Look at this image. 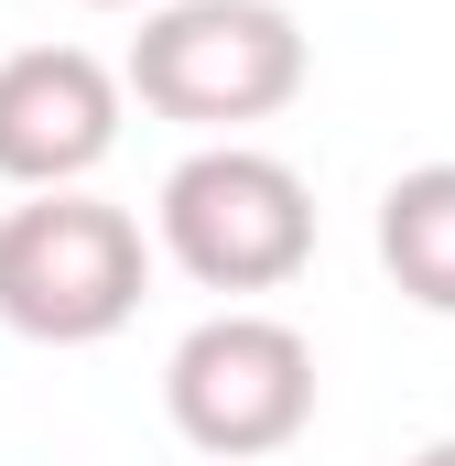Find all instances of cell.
<instances>
[{
    "instance_id": "cell-1",
    "label": "cell",
    "mask_w": 455,
    "mask_h": 466,
    "mask_svg": "<svg viewBox=\"0 0 455 466\" xmlns=\"http://www.w3.org/2000/svg\"><path fill=\"white\" fill-rule=\"evenodd\" d=\"M130 98L207 141H238L249 119L304 98V22L282 0H163L130 33Z\"/></svg>"
},
{
    "instance_id": "cell-2",
    "label": "cell",
    "mask_w": 455,
    "mask_h": 466,
    "mask_svg": "<svg viewBox=\"0 0 455 466\" xmlns=\"http://www.w3.org/2000/svg\"><path fill=\"white\" fill-rule=\"evenodd\" d=\"M152 293V238L130 207L66 185L0 218V326L33 348H98Z\"/></svg>"
},
{
    "instance_id": "cell-3",
    "label": "cell",
    "mask_w": 455,
    "mask_h": 466,
    "mask_svg": "<svg viewBox=\"0 0 455 466\" xmlns=\"http://www.w3.org/2000/svg\"><path fill=\"white\" fill-rule=\"evenodd\" d=\"M163 260L207 293H282L315 260V185L260 141H196L152 196Z\"/></svg>"
},
{
    "instance_id": "cell-4",
    "label": "cell",
    "mask_w": 455,
    "mask_h": 466,
    "mask_svg": "<svg viewBox=\"0 0 455 466\" xmlns=\"http://www.w3.org/2000/svg\"><path fill=\"white\" fill-rule=\"evenodd\" d=\"M163 412L217 466L282 456L315 423V348H304V326H282L260 304H228L207 326H185L174 358H163Z\"/></svg>"
},
{
    "instance_id": "cell-5",
    "label": "cell",
    "mask_w": 455,
    "mask_h": 466,
    "mask_svg": "<svg viewBox=\"0 0 455 466\" xmlns=\"http://www.w3.org/2000/svg\"><path fill=\"white\" fill-rule=\"evenodd\" d=\"M119 87L87 44H22L0 55V185L22 196H66L109 163L119 141Z\"/></svg>"
},
{
    "instance_id": "cell-6",
    "label": "cell",
    "mask_w": 455,
    "mask_h": 466,
    "mask_svg": "<svg viewBox=\"0 0 455 466\" xmlns=\"http://www.w3.org/2000/svg\"><path fill=\"white\" fill-rule=\"evenodd\" d=\"M379 271L423 315H455V163L390 174V196H379Z\"/></svg>"
},
{
    "instance_id": "cell-7",
    "label": "cell",
    "mask_w": 455,
    "mask_h": 466,
    "mask_svg": "<svg viewBox=\"0 0 455 466\" xmlns=\"http://www.w3.org/2000/svg\"><path fill=\"white\" fill-rule=\"evenodd\" d=\"M412 466H455V434H434V445H423V456H412Z\"/></svg>"
},
{
    "instance_id": "cell-8",
    "label": "cell",
    "mask_w": 455,
    "mask_h": 466,
    "mask_svg": "<svg viewBox=\"0 0 455 466\" xmlns=\"http://www.w3.org/2000/svg\"><path fill=\"white\" fill-rule=\"evenodd\" d=\"M87 11H163V0H87Z\"/></svg>"
}]
</instances>
